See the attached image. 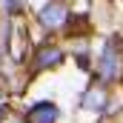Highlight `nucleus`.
Here are the masks:
<instances>
[{
	"mask_svg": "<svg viewBox=\"0 0 123 123\" xmlns=\"http://www.w3.org/2000/svg\"><path fill=\"white\" fill-rule=\"evenodd\" d=\"M120 69H123V49L117 43V37H112L106 43L103 55H100V77L103 80H115L120 74Z\"/></svg>",
	"mask_w": 123,
	"mask_h": 123,
	"instance_id": "1",
	"label": "nucleus"
},
{
	"mask_svg": "<svg viewBox=\"0 0 123 123\" xmlns=\"http://www.w3.org/2000/svg\"><path fill=\"white\" fill-rule=\"evenodd\" d=\"M40 23L46 29H60L66 23V6L63 3H49V6H40Z\"/></svg>",
	"mask_w": 123,
	"mask_h": 123,
	"instance_id": "2",
	"label": "nucleus"
},
{
	"mask_svg": "<svg viewBox=\"0 0 123 123\" xmlns=\"http://www.w3.org/2000/svg\"><path fill=\"white\" fill-rule=\"evenodd\" d=\"M57 117H60V112H57L55 103H37V106H31L26 112V120L29 123H55Z\"/></svg>",
	"mask_w": 123,
	"mask_h": 123,
	"instance_id": "3",
	"label": "nucleus"
},
{
	"mask_svg": "<svg viewBox=\"0 0 123 123\" xmlns=\"http://www.w3.org/2000/svg\"><path fill=\"white\" fill-rule=\"evenodd\" d=\"M80 106H83V109H89V112H97V109H103V106H106V89H100V86H92L89 92L83 94Z\"/></svg>",
	"mask_w": 123,
	"mask_h": 123,
	"instance_id": "4",
	"label": "nucleus"
},
{
	"mask_svg": "<svg viewBox=\"0 0 123 123\" xmlns=\"http://www.w3.org/2000/svg\"><path fill=\"white\" fill-rule=\"evenodd\" d=\"M63 60V52L57 46H43L40 52H37V66L40 69H49V66H55V63Z\"/></svg>",
	"mask_w": 123,
	"mask_h": 123,
	"instance_id": "5",
	"label": "nucleus"
},
{
	"mask_svg": "<svg viewBox=\"0 0 123 123\" xmlns=\"http://www.w3.org/2000/svg\"><path fill=\"white\" fill-rule=\"evenodd\" d=\"M20 9H23L20 3H6V12H20Z\"/></svg>",
	"mask_w": 123,
	"mask_h": 123,
	"instance_id": "6",
	"label": "nucleus"
},
{
	"mask_svg": "<svg viewBox=\"0 0 123 123\" xmlns=\"http://www.w3.org/2000/svg\"><path fill=\"white\" fill-rule=\"evenodd\" d=\"M77 63H80V69H89V60H86V55H80V57H77Z\"/></svg>",
	"mask_w": 123,
	"mask_h": 123,
	"instance_id": "7",
	"label": "nucleus"
},
{
	"mask_svg": "<svg viewBox=\"0 0 123 123\" xmlns=\"http://www.w3.org/2000/svg\"><path fill=\"white\" fill-rule=\"evenodd\" d=\"M0 123H20L17 117H9V120H0Z\"/></svg>",
	"mask_w": 123,
	"mask_h": 123,
	"instance_id": "8",
	"label": "nucleus"
}]
</instances>
